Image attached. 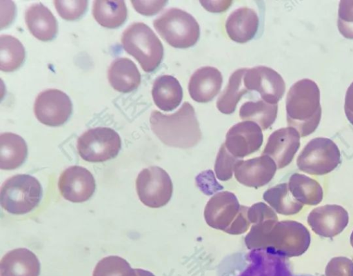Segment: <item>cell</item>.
I'll list each match as a JSON object with an SVG mask.
<instances>
[{"instance_id":"obj_33","label":"cell","mask_w":353,"mask_h":276,"mask_svg":"<svg viewBox=\"0 0 353 276\" xmlns=\"http://www.w3.org/2000/svg\"><path fill=\"white\" fill-rule=\"evenodd\" d=\"M58 14L67 21L79 19L88 8L86 0H55L53 1Z\"/></svg>"},{"instance_id":"obj_10","label":"cell","mask_w":353,"mask_h":276,"mask_svg":"<svg viewBox=\"0 0 353 276\" xmlns=\"http://www.w3.org/2000/svg\"><path fill=\"white\" fill-rule=\"evenodd\" d=\"M72 105L69 97L57 89L40 92L34 101L35 117L41 123L49 126L63 124L70 117Z\"/></svg>"},{"instance_id":"obj_40","label":"cell","mask_w":353,"mask_h":276,"mask_svg":"<svg viewBox=\"0 0 353 276\" xmlns=\"http://www.w3.org/2000/svg\"><path fill=\"white\" fill-rule=\"evenodd\" d=\"M138 276H154L152 273L140 268H136Z\"/></svg>"},{"instance_id":"obj_36","label":"cell","mask_w":353,"mask_h":276,"mask_svg":"<svg viewBox=\"0 0 353 276\" xmlns=\"http://www.w3.org/2000/svg\"><path fill=\"white\" fill-rule=\"evenodd\" d=\"M248 217L252 224L268 219H278L275 211L263 202L254 204L251 207H249Z\"/></svg>"},{"instance_id":"obj_9","label":"cell","mask_w":353,"mask_h":276,"mask_svg":"<svg viewBox=\"0 0 353 276\" xmlns=\"http://www.w3.org/2000/svg\"><path fill=\"white\" fill-rule=\"evenodd\" d=\"M136 188L141 201L154 208L166 205L173 193L170 175L159 166H150L142 170L136 179Z\"/></svg>"},{"instance_id":"obj_27","label":"cell","mask_w":353,"mask_h":276,"mask_svg":"<svg viewBox=\"0 0 353 276\" xmlns=\"http://www.w3.org/2000/svg\"><path fill=\"white\" fill-rule=\"evenodd\" d=\"M263 199L276 213L283 215L297 214L303 208L292 196L287 183L270 188L264 192Z\"/></svg>"},{"instance_id":"obj_11","label":"cell","mask_w":353,"mask_h":276,"mask_svg":"<svg viewBox=\"0 0 353 276\" xmlns=\"http://www.w3.org/2000/svg\"><path fill=\"white\" fill-rule=\"evenodd\" d=\"M241 210V205L233 193L221 191L214 194L207 202L204 218L209 226L228 233Z\"/></svg>"},{"instance_id":"obj_35","label":"cell","mask_w":353,"mask_h":276,"mask_svg":"<svg viewBox=\"0 0 353 276\" xmlns=\"http://www.w3.org/2000/svg\"><path fill=\"white\" fill-rule=\"evenodd\" d=\"M326 276H353V262L345 257H333L325 268Z\"/></svg>"},{"instance_id":"obj_12","label":"cell","mask_w":353,"mask_h":276,"mask_svg":"<svg viewBox=\"0 0 353 276\" xmlns=\"http://www.w3.org/2000/svg\"><path fill=\"white\" fill-rule=\"evenodd\" d=\"M243 83L248 90L258 92L263 101L271 104H277L285 91V83L282 77L267 66L247 68Z\"/></svg>"},{"instance_id":"obj_32","label":"cell","mask_w":353,"mask_h":276,"mask_svg":"<svg viewBox=\"0 0 353 276\" xmlns=\"http://www.w3.org/2000/svg\"><path fill=\"white\" fill-rule=\"evenodd\" d=\"M240 159L230 153L223 144L219 148L214 164V172L218 179L222 181L230 179L234 173V167Z\"/></svg>"},{"instance_id":"obj_23","label":"cell","mask_w":353,"mask_h":276,"mask_svg":"<svg viewBox=\"0 0 353 276\" xmlns=\"http://www.w3.org/2000/svg\"><path fill=\"white\" fill-rule=\"evenodd\" d=\"M152 96L156 106L164 111L174 110L183 99V89L179 81L171 75H162L154 81Z\"/></svg>"},{"instance_id":"obj_16","label":"cell","mask_w":353,"mask_h":276,"mask_svg":"<svg viewBox=\"0 0 353 276\" xmlns=\"http://www.w3.org/2000/svg\"><path fill=\"white\" fill-rule=\"evenodd\" d=\"M277 166L268 155L240 159L236 164L234 173L236 179L242 185L251 188H260L269 183L274 177Z\"/></svg>"},{"instance_id":"obj_19","label":"cell","mask_w":353,"mask_h":276,"mask_svg":"<svg viewBox=\"0 0 353 276\" xmlns=\"http://www.w3.org/2000/svg\"><path fill=\"white\" fill-rule=\"evenodd\" d=\"M259 23L254 10L243 7L234 10L229 15L225 27L228 36L232 41L244 43L255 36Z\"/></svg>"},{"instance_id":"obj_1","label":"cell","mask_w":353,"mask_h":276,"mask_svg":"<svg viewBox=\"0 0 353 276\" xmlns=\"http://www.w3.org/2000/svg\"><path fill=\"white\" fill-rule=\"evenodd\" d=\"M311 236L301 223L293 220L268 219L252 224L245 238L248 248L265 250L272 254L292 257L305 253Z\"/></svg>"},{"instance_id":"obj_41","label":"cell","mask_w":353,"mask_h":276,"mask_svg":"<svg viewBox=\"0 0 353 276\" xmlns=\"http://www.w3.org/2000/svg\"><path fill=\"white\" fill-rule=\"evenodd\" d=\"M350 244H351L352 247L353 248V230L350 235Z\"/></svg>"},{"instance_id":"obj_6","label":"cell","mask_w":353,"mask_h":276,"mask_svg":"<svg viewBox=\"0 0 353 276\" xmlns=\"http://www.w3.org/2000/svg\"><path fill=\"white\" fill-rule=\"evenodd\" d=\"M39 181L29 175H17L7 179L1 188V205L7 212L23 215L32 210L42 197Z\"/></svg>"},{"instance_id":"obj_2","label":"cell","mask_w":353,"mask_h":276,"mask_svg":"<svg viewBox=\"0 0 353 276\" xmlns=\"http://www.w3.org/2000/svg\"><path fill=\"white\" fill-rule=\"evenodd\" d=\"M150 123L160 141L171 147L190 148L197 145L202 137L194 109L188 101L172 114L153 110Z\"/></svg>"},{"instance_id":"obj_17","label":"cell","mask_w":353,"mask_h":276,"mask_svg":"<svg viewBox=\"0 0 353 276\" xmlns=\"http://www.w3.org/2000/svg\"><path fill=\"white\" fill-rule=\"evenodd\" d=\"M300 135L292 128H282L269 137L263 155L271 157L281 169L288 166L300 147Z\"/></svg>"},{"instance_id":"obj_39","label":"cell","mask_w":353,"mask_h":276,"mask_svg":"<svg viewBox=\"0 0 353 276\" xmlns=\"http://www.w3.org/2000/svg\"><path fill=\"white\" fill-rule=\"evenodd\" d=\"M201 4L210 12H221L228 9L230 4L231 1H200Z\"/></svg>"},{"instance_id":"obj_20","label":"cell","mask_w":353,"mask_h":276,"mask_svg":"<svg viewBox=\"0 0 353 276\" xmlns=\"http://www.w3.org/2000/svg\"><path fill=\"white\" fill-rule=\"evenodd\" d=\"M1 276H39L40 264L32 251L20 248L7 253L1 260Z\"/></svg>"},{"instance_id":"obj_14","label":"cell","mask_w":353,"mask_h":276,"mask_svg":"<svg viewBox=\"0 0 353 276\" xmlns=\"http://www.w3.org/2000/svg\"><path fill=\"white\" fill-rule=\"evenodd\" d=\"M307 221L314 233L331 238L341 233L346 228L349 215L341 206L327 204L312 209Z\"/></svg>"},{"instance_id":"obj_38","label":"cell","mask_w":353,"mask_h":276,"mask_svg":"<svg viewBox=\"0 0 353 276\" xmlns=\"http://www.w3.org/2000/svg\"><path fill=\"white\" fill-rule=\"evenodd\" d=\"M344 110L347 119L353 125V82L350 85L346 91Z\"/></svg>"},{"instance_id":"obj_29","label":"cell","mask_w":353,"mask_h":276,"mask_svg":"<svg viewBox=\"0 0 353 276\" xmlns=\"http://www.w3.org/2000/svg\"><path fill=\"white\" fill-rule=\"evenodd\" d=\"M277 112V104H271L263 100L246 101L240 108L239 117L243 120L257 124L262 130H266L274 122Z\"/></svg>"},{"instance_id":"obj_5","label":"cell","mask_w":353,"mask_h":276,"mask_svg":"<svg viewBox=\"0 0 353 276\" xmlns=\"http://www.w3.org/2000/svg\"><path fill=\"white\" fill-rule=\"evenodd\" d=\"M160 36L171 46L188 48L199 39L200 28L196 20L187 12L172 8L153 21Z\"/></svg>"},{"instance_id":"obj_37","label":"cell","mask_w":353,"mask_h":276,"mask_svg":"<svg viewBox=\"0 0 353 276\" xmlns=\"http://www.w3.org/2000/svg\"><path fill=\"white\" fill-rule=\"evenodd\" d=\"M136 11L145 16L158 13L167 3V1H130Z\"/></svg>"},{"instance_id":"obj_22","label":"cell","mask_w":353,"mask_h":276,"mask_svg":"<svg viewBox=\"0 0 353 276\" xmlns=\"http://www.w3.org/2000/svg\"><path fill=\"white\" fill-rule=\"evenodd\" d=\"M108 79L114 90L125 93L138 88L141 83V74L131 59L117 58L108 68Z\"/></svg>"},{"instance_id":"obj_18","label":"cell","mask_w":353,"mask_h":276,"mask_svg":"<svg viewBox=\"0 0 353 276\" xmlns=\"http://www.w3.org/2000/svg\"><path fill=\"white\" fill-rule=\"evenodd\" d=\"M223 83L221 72L212 66L197 69L191 76L188 91L191 98L199 103L213 99L219 92Z\"/></svg>"},{"instance_id":"obj_13","label":"cell","mask_w":353,"mask_h":276,"mask_svg":"<svg viewBox=\"0 0 353 276\" xmlns=\"http://www.w3.org/2000/svg\"><path fill=\"white\" fill-rule=\"evenodd\" d=\"M263 141L262 129L250 121L239 122L230 128L224 143L230 153L238 159L257 151Z\"/></svg>"},{"instance_id":"obj_3","label":"cell","mask_w":353,"mask_h":276,"mask_svg":"<svg viewBox=\"0 0 353 276\" xmlns=\"http://www.w3.org/2000/svg\"><path fill=\"white\" fill-rule=\"evenodd\" d=\"M287 121L301 137H306L317 128L321 117L320 90L309 79L296 81L290 88L286 97Z\"/></svg>"},{"instance_id":"obj_26","label":"cell","mask_w":353,"mask_h":276,"mask_svg":"<svg viewBox=\"0 0 353 276\" xmlns=\"http://www.w3.org/2000/svg\"><path fill=\"white\" fill-rule=\"evenodd\" d=\"M127 8L124 1L97 0L93 2L92 15L101 26L117 28L127 19Z\"/></svg>"},{"instance_id":"obj_7","label":"cell","mask_w":353,"mask_h":276,"mask_svg":"<svg viewBox=\"0 0 353 276\" xmlns=\"http://www.w3.org/2000/svg\"><path fill=\"white\" fill-rule=\"evenodd\" d=\"M341 163V152L336 144L325 137L310 140L299 153L298 168L311 175H323L334 170Z\"/></svg>"},{"instance_id":"obj_24","label":"cell","mask_w":353,"mask_h":276,"mask_svg":"<svg viewBox=\"0 0 353 276\" xmlns=\"http://www.w3.org/2000/svg\"><path fill=\"white\" fill-rule=\"evenodd\" d=\"M28 148L24 139L14 133L4 132L0 135V167L12 170L19 167L26 160Z\"/></svg>"},{"instance_id":"obj_25","label":"cell","mask_w":353,"mask_h":276,"mask_svg":"<svg viewBox=\"0 0 353 276\" xmlns=\"http://www.w3.org/2000/svg\"><path fill=\"white\" fill-rule=\"evenodd\" d=\"M288 184L292 196L303 205L315 206L323 199V191L320 184L303 174L294 173Z\"/></svg>"},{"instance_id":"obj_4","label":"cell","mask_w":353,"mask_h":276,"mask_svg":"<svg viewBox=\"0 0 353 276\" xmlns=\"http://www.w3.org/2000/svg\"><path fill=\"white\" fill-rule=\"evenodd\" d=\"M121 41L124 50L134 57L146 72L154 71L163 56L161 41L146 24L136 22L123 32Z\"/></svg>"},{"instance_id":"obj_8","label":"cell","mask_w":353,"mask_h":276,"mask_svg":"<svg viewBox=\"0 0 353 276\" xmlns=\"http://www.w3.org/2000/svg\"><path fill=\"white\" fill-rule=\"evenodd\" d=\"M121 146L119 134L107 127L85 131L79 137L77 146L81 157L90 162H102L114 158Z\"/></svg>"},{"instance_id":"obj_30","label":"cell","mask_w":353,"mask_h":276,"mask_svg":"<svg viewBox=\"0 0 353 276\" xmlns=\"http://www.w3.org/2000/svg\"><path fill=\"white\" fill-rule=\"evenodd\" d=\"M25 50L17 38L8 34L0 36V70L12 72L23 63Z\"/></svg>"},{"instance_id":"obj_28","label":"cell","mask_w":353,"mask_h":276,"mask_svg":"<svg viewBox=\"0 0 353 276\" xmlns=\"http://www.w3.org/2000/svg\"><path fill=\"white\" fill-rule=\"evenodd\" d=\"M246 70L247 68H240L231 75L227 86L216 101V108L221 112L226 115L234 112L241 97L249 91L243 83Z\"/></svg>"},{"instance_id":"obj_15","label":"cell","mask_w":353,"mask_h":276,"mask_svg":"<svg viewBox=\"0 0 353 276\" xmlns=\"http://www.w3.org/2000/svg\"><path fill=\"white\" fill-rule=\"evenodd\" d=\"M61 195L67 200L79 203L90 199L95 190V180L85 168L74 166L65 169L58 181Z\"/></svg>"},{"instance_id":"obj_34","label":"cell","mask_w":353,"mask_h":276,"mask_svg":"<svg viewBox=\"0 0 353 276\" xmlns=\"http://www.w3.org/2000/svg\"><path fill=\"white\" fill-rule=\"evenodd\" d=\"M337 26L344 37L353 39V0L340 1Z\"/></svg>"},{"instance_id":"obj_31","label":"cell","mask_w":353,"mask_h":276,"mask_svg":"<svg viewBox=\"0 0 353 276\" xmlns=\"http://www.w3.org/2000/svg\"><path fill=\"white\" fill-rule=\"evenodd\" d=\"M92 276H138L136 269L118 256H108L101 259L95 266Z\"/></svg>"},{"instance_id":"obj_21","label":"cell","mask_w":353,"mask_h":276,"mask_svg":"<svg viewBox=\"0 0 353 276\" xmlns=\"http://www.w3.org/2000/svg\"><path fill=\"white\" fill-rule=\"evenodd\" d=\"M25 21L30 33L37 39L48 41L58 32L57 21L51 11L41 3L31 5L25 12Z\"/></svg>"}]
</instances>
